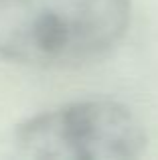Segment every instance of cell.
I'll list each match as a JSON object with an SVG mask.
<instances>
[{
  "instance_id": "obj_1",
  "label": "cell",
  "mask_w": 158,
  "mask_h": 160,
  "mask_svg": "<svg viewBox=\"0 0 158 160\" xmlns=\"http://www.w3.org/2000/svg\"><path fill=\"white\" fill-rule=\"evenodd\" d=\"M132 0H0V57L63 69L97 61L126 37Z\"/></svg>"
},
{
  "instance_id": "obj_2",
  "label": "cell",
  "mask_w": 158,
  "mask_h": 160,
  "mask_svg": "<svg viewBox=\"0 0 158 160\" xmlns=\"http://www.w3.org/2000/svg\"><path fill=\"white\" fill-rule=\"evenodd\" d=\"M18 156L37 160H128L146 150L140 118L116 99H79L27 118L14 130Z\"/></svg>"
}]
</instances>
